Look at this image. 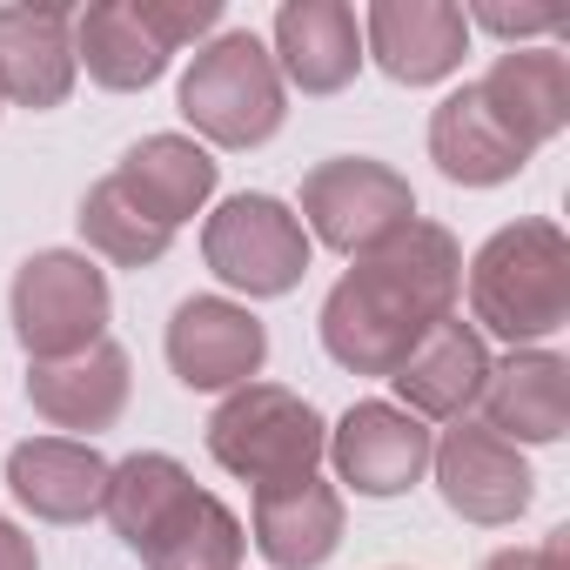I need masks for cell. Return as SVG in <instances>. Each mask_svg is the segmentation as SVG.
<instances>
[{
	"instance_id": "cell-11",
	"label": "cell",
	"mask_w": 570,
	"mask_h": 570,
	"mask_svg": "<svg viewBox=\"0 0 570 570\" xmlns=\"http://www.w3.org/2000/svg\"><path fill=\"white\" fill-rule=\"evenodd\" d=\"M75 95V14L14 0L0 8V101H21L35 115Z\"/></svg>"
},
{
	"instance_id": "cell-18",
	"label": "cell",
	"mask_w": 570,
	"mask_h": 570,
	"mask_svg": "<svg viewBox=\"0 0 570 570\" xmlns=\"http://www.w3.org/2000/svg\"><path fill=\"white\" fill-rule=\"evenodd\" d=\"M483 376H490V350H483V330H470V323H436L416 350H410V363L390 376L396 383V396H403V410L423 423V416H436V423H456L476 396H483Z\"/></svg>"
},
{
	"instance_id": "cell-28",
	"label": "cell",
	"mask_w": 570,
	"mask_h": 570,
	"mask_svg": "<svg viewBox=\"0 0 570 570\" xmlns=\"http://www.w3.org/2000/svg\"><path fill=\"white\" fill-rule=\"evenodd\" d=\"M483 570H570V530H550L537 550H490L483 557Z\"/></svg>"
},
{
	"instance_id": "cell-2",
	"label": "cell",
	"mask_w": 570,
	"mask_h": 570,
	"mask_svg": "<svg viewBox=\"0 0 570 570\" xmlns=\"http://www.w3.org/2000/svg\"><path fill=\"white\" fill-rule=\"evenodd\" d=\"M470 309L510 350H530L570 323V242L557 222H510L470 262Z\"/></svg>"
},
{
	"instance_id": "cell-26",
	"label": "cell",
	"mask_w": 570,
	"mask_h": 570,
	"mask_svg": "<svg viewBox=\"0 0 570 570\" xmlns=\"http://www.w3.org/2000/svg\"><path fill=\"white\" fill-rule=\"evenodd\" d=\"M128 8L141 14V28L168 48V55H181V48H195L215 21H222V8L215 0H128Z\"/></svg>"
},
{
	"instance_id": "cell-6",
	"label": "cell",
	"mask_w": 570,
	"mask_h": 570,
	"mask_svg": "<svg viewBox=\"0 0 570 570\" xmlns=\"http://www.w3.org/2000/svg\"><path fill=\"white\" fill-rule=\"evenodd\" d=\"M202 255L242 296H289L309 275V228L275 195H228L202 228Z\"/></svg>"
},
{
	"instance_id": "cell-7",
	"label": "cell",
	"mask_w": 570,
	"mask_h": 570,
	"mask_svg": "<svg viewBox=\"0 0 570 570\" xmlns=\"http://www.w3.org/2000/svg\"><path fill=\"white\" fill-rule=\"evenodd\" d=\"M410 215H416L410 181L390 161H370V155H336V161L309 168V181H303V228L336 255L376 248Z\"/></svg>"
},
{
	"instance_id": "cell-20",
	"label": "cell",
	"mask_w": 570,
	"mask_h": 570,
	"mask_svg": "<svg viewBox=\"0 0 570 570\" xmlns=\"http://www.w3.org/2000/svg\"><path fill=\"white\" fill-rule=\"evenodd\" d=\"M115 181H121V195H128L141 215H155L161 228H181V222L215 195V161H208V148H195L188 135H148V141H135V148L121 155Z\"/></svg>"
},
{
	"instance_id": "cell-25",
	"label": "cell",
	"mask_w": 570,
	"mask_h": 570,
	"mask_svg": "<svg viewBox=\"0 0 570 570\" xmlns=\"http://www.w3.org/2000/svg\"><path fill=\"white\" fill-rule=\"evenodd\" d=\"M81 235H88L95 255H108V262H121V268H148V262H161L168 242H175V228H161L155 215H141V208L121 195L115 175L88 188V202H81Z\"/></svg>"
},
{
	"instance_id": "cell-19",
	"label": "cell",
	"mask_w": 570,
	"mask_h": 570,
	"mask_svg": "<svg viewBox=\"0 0 570 570\" xmlns=\"http://www.w3.org/2000/svg\"><path fill=\"white\" fill-rule=\"evenodd\" d=\"M128 356L101 336L95 350L81 356H61V363H35L28 370V396L35 410L55 423V430H108L121 410H128Z\"/></svg>"
},
{
	"instance_id": "cell-29",
	"label": "cell",
	"mask_w": 570,
	"mask_h": 570,
	"mask_svg": "<svg viewBox=\"0 0 570 570\" xmlns=\"http://www.w3.org/2000/svg\"><path fill=\"white\" fill-rule=\"evenodd\" d=\"M0 570H41L35 537H28L21 523H8V517H0Z\"/></svg>"
},
{
	"instance_id": "cell-17",
	"label": "cell",
	"mask_w": 570,
	"mask_h": 570,
	"mask_svg": "<svg viewBox=\"0 0 570 570\" xmlns=\"http://www.w3.org/2000/svg\"><path fill=\"white\" fill-rule=\"evenodd\" d=\"M108 456L95 443H75V436H28L14 456H8V483L14 497L41 517V523H81L101 510L108 497Z\"/></svg>"
},
{
	"instance_id": "cell-1",
	"label": "cell",
	"mask_w": 570,
	"mask_h": 570,
	"mask_svg": "<svg viewBox=\"0 0 570 570\" xmlns=\"http://www.w3.org/2000/svg\"><path fill=\"white\" fill-rule=\"evenodd\" d=\"M463 289V248L443 222L410 215L396 235L356 255L323 303V350L356 376H396L410 350L450 323Z\"/></svg>"
},
{
	"instance_id": "cell-5",
	"label": "cell",
	"mask_w": 570,
	"mask_h": 570,
	"mask_svg": "<svg viewBox=\"0 0 570 570\" xmlns=\"http://www.w3.org/2000/svg\"><path fill=\"white\" fill-rule=\"evenodd\" d=\"M14 336L35 363L81 356L108 336V275L75 248H41L14 268Z\"/></svg>"
},
{
	"instance_id": "cell-16",
	"label": "cell",
	"mask_w": 570,
	"mask_h": 570,
	"mask_svg": "<svg viewBox=\"0 0 570 570\" xmlns=\"http://www.w3.org/2000/svg\"><path fill=\"white\" fill-rule=\"evenodd\" d=\"M476 95H483V108L510 128V141H517L523 155H537V148L557 141L563 121H570V61L550 55V48H510V55H497V68L476 81Z\"/></svg>"
},
{
	"instance_id": "cell-27",
	"label": "cell",
	"mask_w": 570,
	"mask_h": 570,
	"mask_svg": "<svg viewBox=\"0 0 570 570\" xmlns=\"http://www.w3.org/2000/svg\"><path fill=\"white\" fill-rule=\"evenodd\" d=\"M463 21H476V28L503 35V41H523V35H557L570 14H563V8H476V14H463Z\"/></svg>"
},
{
	"instance_id": "cell-8",
	"label": "cell",
	"mask_w": 570,
	"mask_h": 570,
	"mask_svg": "<svg viewBox=\"0 0 570 570\" xmlns=\"http://www.w3.org/2000/svg\"><path fill=\"white\" fill-rule=\"evenodd\" d=\"M430 470H436L443 503L463 523H517L530 510V490H537L523 450L503 443L497 430L470 423V416H456V430L430 450Z\"/></svg>"
},
{
	"instance_id": "cell-23",
	"label": "cell",
	"mask_w": 570,
	"mask_h": 570,
	"mask_svg": "<svg viewBox=\"0 0 570 570\" xmlns=\"http://www.w3.org/2000/svg\"><path fill=\"white\" fill-rule=\"evenodd\" d=\"M75 68H88L115 95H135V88L161 81L168 48L141 28V14L128 8V0H101V8L75 14Z\"/></svg>"
},
{
	"instance_id": "cell-15",
	"label": "cell",
	"mask_w": 570,
	"mask_h": 570,
	"mask_svg": "<svg viewBox=\"0 0 570 570\" xmlns=\"http://www.w3.org/2000/svg\"><path fill=\"white\" fill-rule=\"evenodd\" d=\"M363 68V28L343 0H289L275 14V75H289L303 95H336Z\"/></svg>"
},
{
	"instance_id": "cell-21",
	"label": "cell",
	"mask_w": 570,
	"mask_h": 570,
	"mask_svg": "<svg viewBox=\"0 0 570 570\" xmlns=\"http://www.w3.org/2000/svg\"><path fill=\"white\" fill-rule=\"evenodd\" d=\"M430 161H436L450 181H463V188H497V181H510L530 155L510 141V128L483 108V95H476V81H470V88H456L450 101H436V115H430Z\"/></svg>"
},
{
	"instance_id": "cell-10",
	"label": "cell",
	"mask_w": 570,
	"mask_h": 570,
	"mask_svg": "<svg viewBox=\"0 0 570 570\" xmlns=\"http://www.w3.org/2000/svg\"><path fill=\"white\" fill-rule=\"evenodd\" d=\"M268 356V330L228 296H188L168 323V370L188 390H242Z\"/></svg>"
},
{
	"instance_id": "cell-14",
	"label": "cell",
	"mask_w": 570,
	"mask_h": 570,
	"mask_svg": "<svg viewBox=\"0 0 570 570\" xmlns=\"http://www.w3.org/2000/svg\"><path fill=\"white\" fill-rule=\"evenodd\" d=\"M483 430L503 443H557L570 430V363L550 350H510L483 376Z\"/></svg>"
},
{
	"instance_id": "cell-24",
	"label": "cell",
	"mask_w": 570,
	"mask_h": 570,
	"mask_svg": "<svg viewBox=\"0 0 570 570\" xmlns=\"http://www.w3.org/2000/svg\"><path fill=\"white\" fill-rule=\"evenodd\" d=\"M195 490V476L175 463V456H161V450H141V456H128V463H115L108 470V497H101V517L115 523V537L128 543V550H141L148 543V530L181 503Z\"/></svg>"
},
{
	"instance_id": "cell-12",
	"label": "cell",
	"mask_w": 570,
	"mask_h": 570,
	"mask_svg": "<svg viewBox=\"0 0 570 570\" xmlns=\"http://www.w3.org/2000/svg\"><path fill=\"white\" fill-rule=\"evenodd\" d=\"M363 28H370L376 68L403 88H430V81L456 75L463 48H470V21L450 0H376Z\"/></svg>"
},
{
	"instance_id": "cell-4",
	"label": "cell",
	"mask_w": 570,
	"mask_h": 570,
	"mask_svg": "<svg viewBox=\"0 0 570 570\" xmlns=\"http://www.w3.org/2000/svg\"><path fill=\"white\" fill-rule=\"evenodd\" d=\"M181 115L195 121V135H208L215 148H262L282 128V75L275 55L255 35H222L208 41L188 75H181Z\"/></svg>"
},
{
	"instance_id": "cell-13",
	"label": "cell",
	"mask_w": 570,
	"mask_h": 570,
	"mask_svg": "<svg viewBox=\"0 0 570 570\" xmlns=\"http://www.w3.org/2000/svg\"><path fill=\"white\" fill-rule=\"evenodd\" d=\"M343 543V490L309 476H282L255 490V550L275 570H316Z\"/></svg>"
},
{
	"instance_id": "cell-9",
	"label": "cell",
	"mask_w": 570,
	"mask_h": 570,
	"mask_svg": "<svg viewBox=\"0 0 570 570\" xmlns=\"http://www.w3.org/2000/svg\"><path fill=\"white\" fill-rule=\"evenodd\" d=\"M436 436L403 410V403H356L336 430H330V463L356 497H403L410 483H423Z\"/></svg>"
},
{
	"instance_id": "cell-3",
	"label": "cell",
	"mask_w": 570,
	"mask_h": 570,
	"mask_svg": "<svg viewBox=\"0 0 570 570\" xmlns=\"http://www.w3.org/2000/svg\"><path fill=\"white\" fill-rule=\"evenodd\" d=\"M323 450H330V423L316 416V403H303L282 383H242L208 416V456L255 490L282 476H309Z\"/></svg>"
},
{
	"instance_id": "cell-22",
	"label": "cell",
	"mask_w": 570,
	"mask_h": 570,
	"mask_svg": "<svg viewBox=\"0 0 570 570\" xmlns=\"http://www.w3.org/2000/svg\"><path fill=\"white\" fill-rule=\"evenodd\" d=\"M242 550H248V537H242V517L228 510V503H215L208 490H188L155 530H148V543L135 550L148 570H242Z\"/></svg>"
}]
</instances>
